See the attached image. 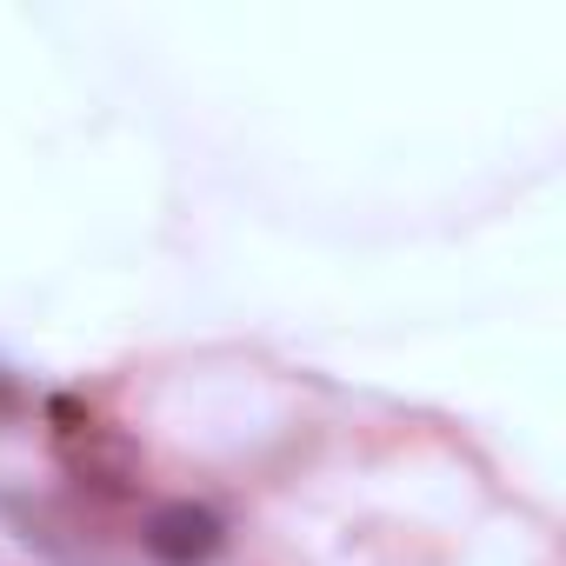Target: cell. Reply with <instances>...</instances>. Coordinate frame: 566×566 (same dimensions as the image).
Listing matches in <instances>:
<instances>
[{
    "label": "cell",
    "mask_w": 566,
    "mask_h": 566,
    "mask_svg": "<svg viewBox=\"0 0 566 566\" xmlns=\"http://www.w3.org/2000/svg\"><path fill=\"white\" fill-rule=\"evenodd\" d=\"M140 539H147V553H154V559H167V566H207V559L227 546V526H220V513H213V506L167 500V506H154V513H147Z\"/></svg>",
    "instance_id": "6da1fadb"
},
{
    "label": "cell",
    "mask_w": 566,
    "mask_h": 566,
    "mask_svg": "<svg viewBox=\"0 0 566 566\" xmlns=\"http://www.w3.org/2000/svg\"><path fill=\"white\" fill-rule=\"evenodd\" d=\"M67 467H74L87 486H101V493H127V486L140 480V453H134L114 427H94V420H87V453H67Z\"/></svg>",
    "instance_id": "7a4b0ae2"
}]
</instances>
